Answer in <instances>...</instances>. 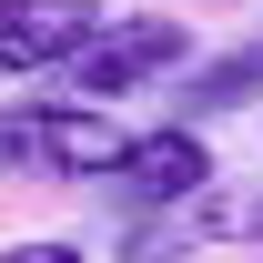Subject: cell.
I'll return each instance as SVG.
<instances>
[{
    "instance_id": "5b68a950",
    "label": "cell",
    "mask_w": 263,
    "mask_h": 263,
    "mask_svg": "<svg viewBox=\"0 0 263 263\" xmlns=\"http://www.w3.org/2000/svg\"><path fill=\"white\" fill-rule=\"evenodd\" d=\"M0 263H91V243H71V233H31V243H0Z\"/></svg>"
},
{
    "instance_id": "8992f818",
    "label": "cell",
    "mask_w": 263,
    "mask_h": 263,
    "mask_svg": "<svg viewBox=\"0 0 263 263\" xmlns=\"http://www.w3.org/2000/svg\"><path fill=\"white\" fill-rule=\"evenodd\" d=\"M162 263H182V253H162Z\"/></svg>"
},
{
    "instance_id": "6da1fadb",
    "label": "cell",
    "mask_w": 263,
    "mask_h": 263,
    "mask_svg": "<svg viewBox=\"0 0 263 263\" xmlns=\"http://www.w3.org/2000/svg\"><path fill=\"white\" fill-rule=\"evenodd\" d=\"M132 132L91 101H0V172H61V182H101L122 162Z\"/></svg>"
},
{
    "instance_id": "7a4b0ae2",
    "label": "cell",
    "mask_w": 263,
    "mask_h": 263,
    "mask_svg": "<svg viewBox=\"0 0 263 263\" xmlns=\"http://www.w3.org/2000/svg\"><path fill=\"white\" fill-rule=\"evenodd\" d=\"M193 61V41H182V21H101L81 51H71V101H91V111H111V101H132V91H152V81H172V71Z\"/></svg>"
},
{
    "instance_id": "277c9868",
    "label": "cell",
    "mask_w": 263,
    "mask_h": 263,
    "mask_svg": "<svg viewBox=\"0 0 263 263\" xmlns=\"http://www.w3.org/2000/svg\"><path fill=\"white\" fill-rule=\"evenodd\" d=\"M101 182H122L132 202H182V193H202V182H213V142H202V132H132L122 142V162L101 172Z\"/></svg>"
},
{
    "instance_id": "3957f363",
    "label": "cell",
    "mask_w": 263,
    "mask_h": 263,
    "mask_svg": "<svg viewBox=\"0 0 263 263\" xmlns=\"http://www.w3.org/2000/svg\"><path fill=\"white\" fill-rule=\"evenodd\" d=\"M91 31H101V0H0V81L71 71Z\"/></svg>"
}]
</instances>
